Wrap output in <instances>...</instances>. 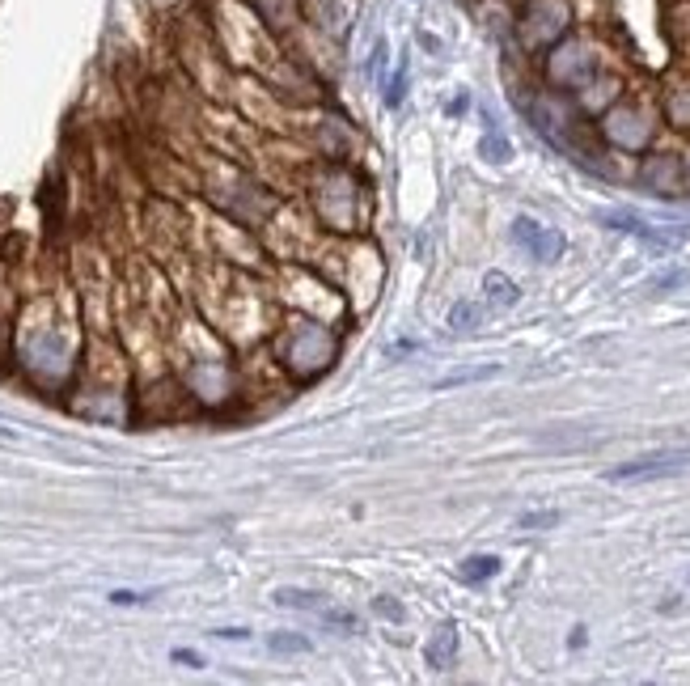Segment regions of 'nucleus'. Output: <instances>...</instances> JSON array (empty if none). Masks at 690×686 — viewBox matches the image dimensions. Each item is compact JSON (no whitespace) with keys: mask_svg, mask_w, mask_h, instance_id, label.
Here are the masks:
<instances>
[{"mask_svg":"<svg viewBox=\"0 0 690 686\" xmlns=\"http://www.w3.org/2000/svg\"><path fill=\"white\" fill-rule=\"evenodd\" d=\"M457 657V627L454 623H441L436 627V636L428 640V649H424V661L432 665V670H449Z\"/></svg>","mask_w":690,"mask_h":686,"instance_id":"3","label":"nucleus"},{"mask_svg":"<svg viewBox=\"0 0 690 686\" xmlns=\"http://www.w3.org/2000/svg\"><path fill=\"white\" fill-rule=\"evenodd\" d=\"M690 280V271H669V276H661V280H653V288L661 293V288H678V284Z\"/></svg>","mask_w":690,"mask_h":686,"instance_id":"17","label":"nucleus"},{"mask_svg":"<svg viewBox=\"0 0 690 686\" xmlns=\"http://www.w3.org/2000/svg\"><path fill=\"white\" fill-rule=\"evenodd\" d=\"M318 619H326L331 627H344V631H352L356 627V614H347V610H331V606H322Z\"/></svg>","mask_w":690,"mask_h":686,"instance_id":"13","label":"nucleus"},{"mask_svg":"<svg viewBox=\"0 0 690 686\" xmlns=\"http://www.w3.org/2000/svg\"><path fill=\"white\" fill-rule=\"evenodd\" d=\"M513 242L525 246V250H530L538 263H555V258L564 255V233L546 229V225L530 221V217H521V221L513 225Z\"/></svg>","mask_w":690,"mask_h":686,"instance_id":"2","label":"nucleus"},{"mask_svg":"<svg viewBox=\"0 0 690 686\" xmlns=\"http://www.w3.org/2000/svg\"><path fill=\"white\" fill-rule=\"evenodd\" d=\"M170 657L178 665H186V670H204V657H199V652H191V649H174Z\"/></svg>","mask_w":690,"mask_h":686,"instance_id":"16","label":"nucleus"},{"mask_svg":"<svg viewBox=\"0 0 690 686\" xmlns=\"http://www.w3.org/2000/svg\"><path fill=\"white\" fill-rule=\"evenodd\" d=\"M690 470V449H653L644 458H631V462L605 470L610 483H635V479H661V475H682Z\"/></svg>","mask_w":690,"mask_h":686,"instance_id":"1","label":"nucleus"},{"mask_svg":"<svg viewBox=\"0 0 690 686\" xmlns=\"http://www.w3.org/2000/svg\"><path fill=\"white\" fill-rule=\"evenodd\" d=\"M495 572H500V560H495V555H470L466 564H462V580H470V585L492 580Z\"/></svg>","mask_w":690,"mask_h":686,"instance_id":"7","label":"nucleus"},{"mask_svg":"<svg viewBox=\"0 0 690 686\" xmlns=\"http://www.w3.org/2000/svg\"><path fill=\"white\" fill-rule=\"evenodd\" d=\"M483 293H487V301H492V306H517V284L508 280L505 271H487V276H483Z\"/></svg>","mask_w":690,"mask_h":686,"instance_id":"5","label":"nucleus"},{"mask_svg":"<svg viewBox=\"0 0 690 686\" xmlns=\"http://www.w3.org/2000/svg\"><path fill=\"white\" fill-rule=\"evenodd\" d=\"M267 644H272V652H309V640L305 636H272L267 640Z\"/></svg>","mask_w":690,"mask_h":686,"instance_id":"11","label":"nucleus"},{"mask_svg":"<svg viewBox=\"0 0 690 686\" xmlns=\"http://www.w3.org/2000/svg\"><path fill=\"white\" fill-rule=\"evenodd\" d=\"M559 521H564V513H559V509H551V513H525L517 526L521 530H546V526H559Z\"/></svg>","mask_w":690,"mask_h":686,"instance_id":"10","label":"nucleus"},{"mask_svg":"<svg viewBox=\"0 0 690 686\" xmlns=\"http://www.w3.org/2000/svg\"><path fill=\"white\" fill-rule=\"evenodd\" d=\"M479 322H483V309L475 306V301H457V306L449 309V327H454V331H475Z\"/></svg>","mask_w":690,"mask_h":686,"instance_id":"9","label":"nucleus"},{"mask_svg":"<svg viewBox=\"0 0 690 686\" xmlns=\"http://www.w3.org/2000/svg\"><path fill=\"white\" fill-rule=\"evenodd\" d=\"M500 378V365H483V368H457L449 378L436 381V390H454V386H470V381H492Z\"/></svg>","mask_w":690,"mask_h":686,"instance_id":"6","label":"nucleus"},{"mask_svg":"<svg viewBox=\"0 0 690 686\" xmlns=\"http://www.w3.org/2000/svg\"><path fill=\"white\" fill-rule=\"evenodd\" d=\"M602 221L610 225V229H618V233H635V237H644L648 246H661V250H669V237H661L656 229H648V225L640 221V217H631V212H602Z\"/></svg>","mask_w":690,"mask_h":686,"instance_id":"4","label":"nucleus"},{"mask_svg":"<svg viewBox=\"0 0 690 686\" xmlns=\"http://www.w3.org/2000/svg\"><path fill=\"white\" fill-rule=\"evenodd\" d=\"M373 610L382 614V619H395V623L403 619V606H398V601H390V598H377V601H373Z\"/></svg>","mask_w":690,"mask_h":686,"instance_id":"15","label":"nucleus"},{"mask_svg":"<svg viewBox=\"0 0 690 686\" xmlns=\"http://www.w3.org/2000/svg\"><path fill=\"white\" fill-rule=\"evenodd\" d=\"M483 157H487V161H508V157H513V145H508V140H492V136H487V140H483Z\"/></svg>","mask_w":690,"mask_h":686,"instance_id":"12","label":"nucleus"},{"mask_svg":"<svg viewBox=\"0 0 690 686\" xmlns=\"http://www.w3.org/2000/svg\"><path fill=\"white\" fill-rule=\"evenodd\" d=\"M115 606H136V601H148V593H132V589H115L111 593Z\"/></svg>","mask_w":690,"mask_h":686,"instance_id":"18","label":"nucleus"},{"mask_svg":"<svg viewBox=\"0 0 690 686\" xmlns=\"http://www.w3.org/2000/svg\"><path fill=\"white\" fill-rule=\"evenodd\" d=\"M403 89H407V64H398V76L390 81V94H385V106H398L403 102Z\"/></svg>","mask_w":690,"mask_h":686,"instance_id":"14","label":"nucleus"},{"mask_svg":"<svg viewBox=\"0 0 690 686\" xmlns=\"http://www.w3.org/2000/svg\"><path fill=\"white\" fill-rule=\"evenodd\" d=\"M275 606H293V610H322L318 593H305V589H275Z\"/></svg>","mask_w":690,"mask_h":686,"instance_id":"8","label":"nucleus"},{"mask_svg":"<svg viewBox=\"0 0 690 686\" xmlns=\"http://www.w3.org/2000/svg\"><path fill=\"white\" fill-rule=\"evenodd\" d=\"M216 636H221V640H246L250 631H246V627H225V631H216Z\"/></svg>","mask_w":690,"mask_h":686,"instance_id":"19","label":"nucleus"},{"mask_svg":"<svg viewBox=\"0 0 690 686\" xmlns=\"http://www.w3.org/2000/svg\"><path fill=\"white\" fill-rule=\"evenodd\" d=\"M0 437H9V429H0Z\"/></svg>","mask_w":690,"mask_h":686,"instance_id":"20","label":"nucleus"}]
</instances>
